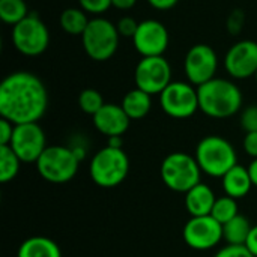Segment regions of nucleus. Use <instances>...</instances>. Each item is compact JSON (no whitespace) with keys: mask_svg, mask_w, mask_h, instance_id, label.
I'll return each instance as SVG.
<instances>
[{"mask_svg":"<svg viewBox=\"0 0 257 257\" xmlns=\"http://www.w3.org/2000/svg\"><path fill=\"white\" fill-rule=\"evenodd\" d=\"M202 169L196 160L184 152H173L161 163V179L164 185L176 193H188L200 184Z\"/></svg>","mask_w":257,"mask_h":257,"instance_id":"obj_6","label":"nucleus"},{"mask_svg":"<svg viewBox=\"0 0 257 257\" xmlns=\"http://www.w3.org/2000/svg\"><path fill=\"white\" fill-rule=\"evenodd\" d=\"M160 105L173 119H188L200 110L197 89L187 81H172L160 93Z\"/></svg>","mask_w":257,"mask_h":257,"instance_id":"obj_9","label":"nucleus"},{"mask_svg":"<svg viewBox=\"0 0 257 257\" xmlns=\"http://www.w3.org/2000/svg\"><path fill=\"white\" fill-rule=\"evenodd\" d=\"M196 160L202 173L212 178H223L236 166V151L224 137L208 136L199 142L196 148Z\"/></svg>","mask_w":257,"mask_h":257,"instance_id":"obj_3","label":"nucleus"},{"mask_svg":"<svg viewBox=\"0 0 257 257\" xmlns=\"http://www.w3.org/2000/svg\"><path fill=\"white\" fill-rule=\"evenodd\" d=\"M14 128L15 125L9 122L8 119L2 117L0 119V146H9L12 136H14Z\"/></svg>","mask_w":257,"mask_h":257,"instance_id":"obj_31","label":"nucleus"},{"mask_svg":"<svg viewBox=\"0 0 257 257\" xmlns=\"http://www.w3.org/2000/svg\"><path fill=\"white\" fill-rule=\"evenodd\" d=\"M137 0H111V6L119 9V11H128L134 8Z\"/></svg>","mask_w":257,"mask_h":257,"instance_id":"obj_36","label":"nucleus"},{"mask_svg":"<svg viewBox=\"0 0 257 257\" xmlns=\"http://www.w3.org/2000/svg\"><path fill=\"white\" fill-rule=\"evenodd\" d=\"M151 96L152 95L136 87L123 96L120 105L131 120H139V119H143L145 116H148V113L151 111V107H152Z\"/></svg>","mask_w":257,"mask_h":257,"instance_id":"obj_20","label":"nucleus"},{"mask_svg":"<svg viewBox=\"0 0 257 257\" xmlns=\"http://www.w3.org/2000/svg\"><path fill=\"white\" fill-rule=\"evenodd\" d=\"M215 257H256L245 245H226Z\"/></svg>","mask_w":257,"mask_h":257,"instance_id":"obj_30","label":"nucleus"},{"mask_svg":"<svg viewBox=\"0 0 257 257\" xmlns=\"http://www.w3.org/2000/svg\"><path fill=\"white\" fill-rule=\"evenodd\" d=\"M227 74L236 80H245L257 72V42L242 39L235 42L224 56Z\"/></svg>","mask_w":257,"mask_h":257,"instance_id":"obj_15","label":"nucleus"},{"mask_svg":"<svg viewBox=\"0 0 257 257\" xmlns=\"http://www.w3.org/2000/svg\"><path fill=\"white\" fill-rule=\"evenodd\" d=\"M185 244L199 251L211 250L223 239V226L211 215L191 217L184 226Z\"/></svg>","mask_w":257,"mask_h":257,"instance_id":"obj_13","label":"nucleus"},{"mask_svg":"<svg viewBox=\"0 0 257 257\" xmlns=\"http://www.w3.org/2000/svg\"><path fill=\"white\" fill-rule=\"evenodd\" d=\"M119 41L120 35L116 24L102 17L92 18L81 35L83 48L95 62H105L111 59L119 48Z\"/></svg>","mask_w":257,"mask_h":257,"instance_id":"obj_5","label":"nucleus"},{"mask_svg":"<svg viewBox=\"0 0 257 257\" xmlns=\"http://www.w3.org/2000/svg\"><path fill=\"white\" fill-rule=\"evenodd\" d=\"M116 29L122 38H134L137 29H139V21H136L133 17H120L116 23Z\"/></svg>","mask_w":257,"mask_h":257,"instance_id":"obj_28","label":"nucleus"},{"mask_svg":"<svg viewBox=\"0 0 257 257\" xmlns=\"http://www.w3.org/2000/svg\"><path fill=\"white\" fill-rule=\"evenodd\" d=\"M199 108L209 117L226 119L235 116L242 107V92L230 80L212 78L197 87Z\"/></svg>","mask_w":257,"mask_h":257,"instance_id":"obj_2","label":"nucleus"},{"mask_svg":"<svg viewBox=\"0 0 257 257\" xmlns=\"http://www.w3.org/2000/svg\"><path fill=\"white\" fill-rule=\"evenodd\" d=\"M253 226L245 215H236L229 223L223 224V239L229 245H245Z\"/></svg>","mask_w":257,"mask_h":257,"instance_id":"obj_21","label":"nucleus"},{"mask_svg":"<svg viewBox=\"0 0 257 257\" xmlns=\"http://www.w3.org/2000/svg\"><path fill=\"white\" fill-rule=\"evenodd\" d=\"M254 77H256V81H257V72H256V75H254Z\"/></svg>","mask_w":257,"mask_h":257,"instance_id":"obj_39","label":"nucleus"},{"mask_svg":"<svg viewBox=\"0 0 257 257\" xmlns=\"http://www.w3.org/2000/svg\"><path fill=\"white\" fill-rule=\"evenodd\" d=\"M87 14L81 8H66L59 18L60 27L63 32L72 36H81L89 24Z\"/></svg>","mask_w":257,"mask_h":257,"instance_id":"obj_22","label":"nucleus"},{"mask_svg":"<svg viewBox=\"0 0 257 257\" xmlns=\"http://www.w3.org/2000/svg\"><path fill=\"white\" fill-rule=\"evenodd\" d=\"M169 30L158 20H143L139 23V29L133 38L134 47L142 57L163 56L169 47Z\"/></svg>","mask_w":257,"mask_h":257,"instance_id":"obj_14","label":"nucleus"},{"mask_svg":"<svg viewBox=\"0 0 257 257\" xmlns=\"http://www.w3.org/2000/svg\"><path fill=\"white\" fill-rule=\"evenodd\" d=\"M179 0H148V3L157 11H169L178 5Z\"/></svg>","mask_w":257,"mask_h":257,"instance_id":"obj_34","label":"nucleus"},{"mask_svg":"<svg viewBox=\"0 0 257 257\" xmlns=\"http://www.w3.org/2000/svg\"><path fill=\"white\" fill-rule=\"evenodd\" d=\"M130 172V160L123 149L105 146L99 149L90 164L89 175L92 181L101 188H114L120 185Z\"/></svg>","mask_w":257,"mask_h":257,"instance_id":"obj_4","label":"nucleus"},{"mask_svg":"<svg viewBox=\"0 0 257 257\" xmlns=\"http://www.w3.org/2000/svg\"><path fill=\"white\" fill-rule=\"evenodd\" d=\"M17 257H62V251L53 239L32 236L20 245Z\"/></svg>","mask_w":257,"mask_h":257,"instance_id":"obj_19","label":"nucleus"},{"mask_svg":"<svg viewBox=\"0 0 257 257\" xmlns=\"http://www.w3.org/2000/svg\"><path fill=\"white\" fill-rule=\"evenodd\" d=\"M104 105V98L96 89H84L78 95V107L86 114L95 116Z\"/></svg>","mask_w":257,"mask_h":257,"instance_id":"obj_26","label":"nucleus"},{"mask_svg":"<svg viewBox=\"0 0 257 257\" xmlns=\"http://www.w3.org/2000/svg\"><path fill=\"white\" fill-rule=\"evenodd\" d=\"M48 108L42 80L29 71H15L0 84V116L14 125L38 122Z\"/></svg>","mask_w":257,"mask_h":257,"instance_id":"obj_1","label":"nucleus"},{"mask_svg":"<svg viewBox=\"0 0 257 257\" xmlns=\"http://www.w3.org/2000/svg\"><path fill=\"white\" fill-rule=\"evenodd\" d=\"M247 169H248V173H250V178H251L253 187H257V158L251 161V164H250Z\"/></svg>","mask_w":257,"mask_h":257,"instance_id":"obj_37","label":"nucleus"},{"mask_svg":"<svg viewBox=\"0 0 257 257\" xmlns=\"http://www.w3.org/2000/svg\"><path fill=\"white\" fill-rule=\"evenodd\" d=\"M242 24H244V14L239 9L233 11L229 15V18H227V29H229V32L236 35L242 29Z\"/></svg>","mask_w":257,"mask_h":257,"instance_id":"obj_32","label":"nucleus"},{"mask_svg":"<svg viewBox=\"0 0 257 257\" xmlns=\"http://www.w3.org/2000/svg\"><path fill=\"white\" fill-rule=\"evenodd\" d=\"M244 151L247 155H250L253 160L257 158V131L254 133H245L244 137Z\"/></svg>","mask_w":257,"mask_h":257,"instance_id":"obj_33","label":"nucleus"},{"mask_svg":"<svg viewBox=\"0 0 257 257\" xmlns=\"http://www.w3.org/2000/svg\"><path fill=\"white\" fill-rule=\"evenodd\" d=\"M29 15L24 0H0V20L8 26H15Z\"/></svg>","mask_w":257,"mask_h":257,"instance_id":"obj_23","label":"nucleus"},{"mask_svg":"<svg viewBox=\"0 0 257 257\" xmlns=\"http://www.w3.org/2000/svg\"><path fill=\"white\" fill-rule=\"evenodd\" d=\"M80 8L86 14L92 15H102L111 8V0H78Z\"/></svg>","mask_w":257,"mask_h":257,"instance_id":"obj_27","label":"nucleus"},{"mask_svg":"<svg viewBox=\"0 0 257 257\" xmlns=\"http://www.w3.org/2000/svg\"><path fill=\"white\" fill-rule=\"evenodd\" d=\"M245 247L257 257V224L256 226H253V229H251V232H250V235H248V239H247Z\"/></svg>","mask_w":257,"mask_h":257,"instance_id":"obj_35","label":"nucleus"},{"mask_svg":"<svg viewBox=\"0 0 257 257\" xmlns=\"http://www.w3.org/2000/svg\"><path fill=\"white\" fill-rule=\"evenodd\" d=\"M107 145L111 146V148H119V149H122V137H110Z\"/></svg>","mask_w":257,"mask_h":257,"instance_id":"obj_38","label":"nucleus"},{"mask_svg":"<svg viewBox=\"0 0 257 257\" xmlns=\"http://www.w3.org/2000/svg\"><path fill=\"white\" fill-rule=\"evenodd\" d=\"M12 44L23 56L36 57L48 48L50 30L36 14H29L12 27Z\"/></svg>","mask_w":257,"mask_h":257,"instance_id":"obj_8","label":"nucleus"},{"mask_svg":"<svg viewBox=\"0 0 257 257\" xmlns=\"http://www.w3.org/2000/svg\"><path fill=\"white\" fill-rule=\"evenodd\" d=\"M241 126L245 133L257 131V105H250L241 113Z\"/></svg>","mask_w":257,"mask_h":257,"instance_id":"obj_29","label":"nucleus"},{"mask_svg":"<svg viewBox=\"0 0 257 257\" xmlns=\"http://www.w3.org/2000/svg\"><path fill=\"white\" fill-rule=\"evenodd\" d=\"M12 151L18 155L21 163L32 164L39 160V157L47 149L45 133L38 125V122L15 125L14 136L11 140Z\"/></svg>","mask_w":257,"mask_h":257,"instance_id":"obj_12","label":"nucleus"},{"mask_svg":"<svg viewBox=\"0 0 257 257\" xmlns=\"http://www.w3.org/2000/svg\"><path fill=\"white\" fill-rule=\"evenodd\" d=\"M215 200L217 197L214 191L202 182L185 193V208L191 217L211 215Z\"/></svg>","mask_w":257,"mask_h":257,"instance_id":"obj_17","label":"nucleus"},{"mask_svg":"<svg viewBox=\"0 0 257 257\" xmlns=\"http://www.w3.org/2000/svg\"><path fill=\"white\" fill-rule=\"evenodd\" d=\"M92 119L93 126L108 139L122 137L130 128L131 122L128 114L123 111L122 105L117 104H105L95 116H92Z\"/></svg>","mask_w":257,"mask_h":257,"instance_id":"obj_16","label":"nucleus"},{"mask_svg":"<svg viewBox=\"0 0 257 257\" xmlns=\"http://www.w3.org/2000/svg\"><path fill=\"white\" fill-rule=\"evenodd\" d=\"M21 160L11 146H0V182L12 181L20 172Z\"/></svg>","mask_w":257,"mask_h":257,"instance_id":"obj_24","label":"nucleus"},{"mask_svg":"<svg viewBox=\"0 0 257 257\" xmlns=\"http://www.w3.org/2000/svg\"><path fill=\"white\" fill-rule=\"evenodd\" d=\"M218 69V56L211 45H193L184 60V71L188 83L199 87L215 78Z\"/></svg>","mask_w":257,"mask_h":257,"instance_id":"obj_11","label":"nucleus"},{"mask_svg":"<svg viewBox=\"0 0 257 257\" xmlns=\"http://www.w3.org/2000/svg\"><path fill=\"white\" fill-rule=\"evenodd\" d=\"M238 214V203L236 199H232L229 196L224 197H218L215 200V205L212 208L211 217H214L221 226L229 223L230 220H233Z\"/></svg>","mask_w":257,"mask_h":257,"instance_id":"obj_25","label":"nucleus"},{"mask_svg":"<svg viewBox=\"0 0 257 257\" xmlns=\"http://www.w3.org/2000/svg\"><path fill=\"white\" fill-rule=\"evenodd\" d=\"M80 160L66 146H47L44 154L36 161L39 175L51 184H65L78 172Z\"/></svg>","mask_w":257,"mask_h":257,"instance_id":"obj_7","label":"nucleus"},{"mask_svg":"<svg viewBox=\"0 0 257 257\" xmlns=\"http://www.w3.org/2000/svg\"><path fill=\"white\" fill-rule=\"evenodd\" d=\"M136 87L149 95H160L172 83V66L164 56L143 57L134 71Z\"/></svg>","mask_w":257,"mask_h":257,"instance_id":"obj_10","label":"nucleus"},{"mask_svg":"<svg viewBox=\"0 0 257 257\" xmlns=\"http://www.w3.org/2000/svg\"><path fill=\"white\" fill-rule=\"evenodd\" d=\"M223 190L226 193V196L232 197V199H242L245 197L250 190L253 188V182L248 173V169L242 167V166H235L233 169H230L223 178Z\"/></svg>","mask_w":257,"mask_h":257,"instance_id":"obj_18","label":"nucleus"}]
</instances>
